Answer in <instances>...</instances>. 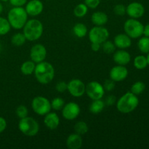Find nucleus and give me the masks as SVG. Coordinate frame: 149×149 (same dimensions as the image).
<instances>
[{"mask_svg":"<svg viewBox=\"0 0 149 149\" xmlns=\"http://www.w3.org/2000/svg\"><path fill=\"white\" fill-rule=\"evenodd\" d=\"M47 49L42 44H36L32 46L30 49V58L35 63L45 61L47 57Z\"/></svg>","mask_w":149,"mask_h":149,"instance_id":"f8f14e48","label":"nucleus"},{"mask_svg":"<svg viewBox=\"0 0 149 149\" xmlns=\"http://www.w3.org/2000/svg\"><path fill=\"white\" fill-rule=\"evenodd\" d=\"M146 58H147V61H148V65H149V52L148 53V56H147Z\"/></svg>","mask_w":149,"mask_h":149,"instance_id":"c03bdc74","label":"nucleus"},{"mask_svg":"<svg viewBox=\"0 0 149 149\" xmlns=\"http://www.w3.org/2000/svg\"><path fill=\"white\" fill-rule=\"evenodd\" d=\"M28 14L23 7H14L10 9L7 14V20L10 26L15 30L23 29L28 20Z\"/></svg>","mask_w":149,"mask_h":149,"instance_id":"7ed1b4c3","label":"nucleus"},{"mask_svg":"<svg viewBox=\"0 0 149 149\" xmlns=\"http://www.w3.org/2000/svg\"><path fill=\"white\" fill-rule=\"evenodd\" d=\"M126 13L130 18L138 19L143 15L145 13V8L141 3L134 1L128 4L126 7Z\"/></svg>","mask_w":149,"mask_h":149,"instance_id":"2eb2a0df","label":"nucleus"},{"mask_svg":"<svg viewBox=\"0 0 149 149\" xmlns=\"http://www.w3.org/2000/svg\"><path fill=\"white\" fill-rule=\"evenodd\" d=\"M31 109L36 114L45 116L51 111V103L44 96H36L31 101Z\"/></svg>","mask_w":149,"mask_h":149,"instance_id":"0eeeda50","label":"nucleus"},{"mask_svg":"<svg viewBox=\"0 0 149 149\" xmlns=\"http://www.w3.org/2000/svg\"><path fill=\"white\" fill-rule=\"evenodd\" d=\"M100 0H84V4L88 8L95 9L99 6Z\"/></svg>","mask_w":149,"mask_h":149,"instance_id":"e433bc0d","label":"nucleus"},{"mask_svg":"<svg viewBox=\"0 0 149 149\" xmlns=\"http://www.w3.org/2000/svg\"><path fill=\"white\" fill-rule=\"evenodd\" d=\"M138 47L143 53L149 52V37L144 36L141 37L138 42Z\"/></svg>","mask_w":149,"mask_h":149,"instance_id":"cd10ccee","label":"nucleus"},{"mask_svg":"<svg viewBox=\"0 0 149 149\" xmlns=\"http://www.w3.org/2000/svg\"><path fill=\"white\" fill-rule=\"evenodd\" d=\"M128 76V70L125 67V65H116L111 68L109 72V77L111 79L114 81L115 82L122 81Z\"/></svg>","mask_w":149,"mask_h":149,"instance_id":"ddd939ff","label":"nucleus"},{"mask_svg":"<svg viewBox=\"0 0 149 149\" xmlns=\"http://www.w3.org/2000/svg\"><path fill=\"white\" fill-rule=\"evenodd\" d=\"M1 1H4V2H7V1H8L9 0H0Z\"/></svg>","mask_w":149,"mask_h":149,"instance_id":"a18cd8bd","label":"nucleus"},{"mask_svg":"<svg viewBox=\"0 0 149 149\" xmlns=\"http://www.w3.org/2000/svg\"><path fill=\"white\" fill-rule=\"evenodd\" d=\"M106 106H113L116 103V98L113 95H109L106 97L104 100Z\"/></svg>","mask_w":149,"mask_h":149,"instance_id":"4c0bfd02","label":"nucleus"},{"mask_svg":"<svg viewBox=\"0 0 149 149\" xmlns=\"http://www.w3.org/2000/svg\"><path fill=\"white\" fill-rule=\"evenodd\" d=\"M44 116V124L48 129L54 130L58 127L60 125V118L56 113L49 111Z\"/></svg>","mask_w":149,"mask_h":149,"instance_id":"a211bd4d","label":"nucleus"},{"mask_svg":"<svg viewBox=\"0 0 149 149\" xmlns=\"http://www.w3.org/2000/svg\"><path fill=\"white\" fill-rule=\"evenodd\" d=\"M115 81H113L112 79H109L105 80V81L103 84V87L104 88L105 91L107 92H111L114 90L115 88Z\"/></svg>","mask_w":149,"mask_h":149,"instance_id":"f704fd0d","label":"nucleus"},{"mask_svg":"<svg viewBox=\"0 0 149 149\" xmlns=\"http://www.w3.org/2000/svg\"><path fill=\"white\" fill-rule=\"evenodd\" d=\"M116 46H115L113 42L109 41L107 39L103 43L101 44V49H103V52L106 54H111L113 53L116 50Z\"/></svg>","mask_w":149,"mask_h":149,"instance_id":"7c9ffc66","label":"nucleus"},{"mask_svg":"<svg viewBox=\"0 0 149 149\" xmlns=\"http://www.w3.org/2000/svg\"><path fill=\"white\" fill-rule=\"evenodd\" d=\"M3 9H4V7H3L2 4H1V3L0 2V15H1V13H2Z\"/></svg>","mask_w":149,"mask_h":149,"instance_id":"37998d69","label":"nucleus"},{"mask_svg":"<svg viewBox=\"0 0 149 149\" xmlns=\"http://www.w3.org/2000/svg\"><path fill=\"white\" fill-rule=\"evenodd\" d=\"M113 13L117 16H124L126 14V7L122 4H118L113 7Z\"/></svg>","mask_w":149,"mask_h":149,"instance_id":"72a5a7b5","label":"nucleus"},{"mask_svg":"<svg viewBox=\"0 0 149 149\" xmlns=\"http://www.w3.org/2000/svg\"><path fill=\"white\" fill-rule=\"evenodd\" d=\"M144 26L137 19L130 18L124 23V31L131 39H137L143 34Z\"/></svg>","mask_w":149,"mask_h":149,"instance_id":"423d86ee","label":"nucleus"},{"mask_svg":"<svg viewBox=\"0 0 149 149\" xmlns=\"http://www.w3.org/2000/svg\"><path fill=\"white\" fill-rule=\"evenodd\" d=\"M143 34L145 35V36H148V37H149V23L147 24L146 26H144Z\"/></svg>","mask_w":149,"mask_h":149,"instance_id":"79ce46f5","label":"nucleus"},{"mask_svg":"<svg viewBox=\"0 0 149 149\" xmlns=\"http://www.w3.org/2000/svg\"><path fill=\"white\" fill-rule=\"evenodd\" d=\"M61 111H62V116L64 119L68 121H72L79 116L81 109L77 103L69 102L64 105Z\"/></svg>","mask_w":149,"mask_h":149,"instance_id":"9b49d317","label":"nucleus"},{"mask_svg":"<svg viewBox=\"0 0 149 149\" xmlns=\"http://www.w3.org/2000/svg\"><path fill=\"white\" fill-rule=\"evenodd\" d=\"M25 10L28 15L31 17H36L43 11V3L40 0H31L26 4Z\"/></svg>","mask_w":149,"mask_h":149,"instance_id":"4468645a","label":"nucleus"},{"mask_svg":"<svg viewBox=\"0 0 149 149\" xmlns=\"http://www.w3.org/2000/svg\"><path fill=\"white\" fill-rule=\"evenodd\" d=\"M113 43L116 47L125 49L132 45V39L126 33H119L113 38Z\"/></svg>","mask_w":149,"mask_h":149,"instance_id":"f3484780","label":"nucleus"},{"mask_svg":"<svg viewBox=\"0 0 149 149\" xmlns=\"http://www.w3.org/2000/svg\"><path fill=\"white\" fill-rule=\"evenodd\" d=\"M55 90L60 93H63L67 91V83L65 81H58L55 85Z\"/></svg>","mask_w":149,"mask_h":149,"instance_id":"c9c22d12","label":"nucleus"},{"mask_svg":"<svg viewBox=\"0 0 149 149\" xmlns=\"http://www.w3.org/2000/svg\"><path fill=\"white\" fill-rule=\"evenodd\" d=\"M109 17L107 14L101 11H97L93 13L91 16V21L95 26H103L108 23Z\"/></svg>","mask_w":149,"mask_h":149,"instance_id":"aec40b11","label":"nucleus"},{"mask_svg":"<svg viewBox=\"0 0 149 149\" xmlns=\"http://www.w3.org/2000/svg\"><path fill=\"white\" fill-rule=\"evenodd\" d=\"M105 106H106V104L102 99L93 100L89 106V111L90 113L93 114H98L103 111Z\"/></svg>","mask_w":149,"mask_h":149,"instance_id":"412c9836","label":"nucleus"},{"mask_svg":"<svg viewBox=\"0 0 149 149\" xmlns=\"http://www.w3.org/2000/svg\"><path fill=\"white\" fill-rule=\"evenodd\" d=\"M44 31V26L42 22L36 18L28 20L23 28V33L26 40L34 42L38 40Z\"/></svg>","mask_w":149,"mask_h":149,"instance_id":"f03ea898","label":"nucleus"},{"mask_svg":"<svg viewBox=\"0 0 149 149\" xmlns=\"http://www.w3.org/2000/svg\"><path fill=\"white\" fill-rule=\"evenodd\" d=\"M74 132L79 134L80 135H84L89 130V127L87 124L84 121H79L75 124L74 127Z\"/></svg>","mask_w":149,"mask_h":149,"instance_id":"bb28decb","label":"nucleus"},{"mask_svg":"<svg viewBox=\"0 0 149 149\" xmlns=\"http://www.w3.org/2000/svg\"><path fill=\"white\" fill-rule=\"evenodd\" d=\"M11 29L10 23L7 18L0 16V36L7 34Z\"/></svg>","mask_w":149,"mask_h":149,"instance_id":"c85d7f7f","label":"nucleus"},{"mask_svg":"<svg viewBox=\"0 0 149 149\" xmlns=\"http://www.w3.org/2000/svg\"><path fill=\"white\" fill-rule=\"evenodd\" d=\"M18 129L20 132L26 136L33 137L39 132V125L36 119L28 116L23 119H20Z\"/></svg>","mask_w":149,"mask_h":149,"instance_id":"39448f33","label":"nucleus"},{"mask_svg":"<svg viewBox=\"0 0 149 149\" xmlns=\"http://www.w3.org/2000/svg\"><path fill=\"white\" fill-rule=\"evenodd\" d=\"M85 93L91 100L102 99L105 95L103 84L97 81H92L86 85Z\"/></svg>","mask_w":149,"mask_h":149,"instance_id":"1a4fd4ad","label":"nucleus"},{"mask_svg":"<svg viewBox=\"0 0 149 149\" xmlns=\"http://www.w3.org/2000/svg\"><path fill=\"white\" fill-rule=\"evenodd\" d=\"M85 89L84 83L79 79H73L67 83V91L73 97H82L85 94Z\"/></svg>","mask_w":149,"mask_h":149,"instance_id":"9d476101","label":"nucleus"},{"mask_svg":"<svg viewBox=\"0 0 149 149\" xmlns=\"http://www.w3.org/2000/svg\"><path fill=\"white\" fill-rule=\"evenodd\" d=\"M33 74L38 82L42 84H47L55 77V68L50 63L45 61L36 64Z\"/></svg>","mask_w":149,"mask_h":149,"instance_id":"f257e3e1","label":"nucleus"},{"mask_svg":"<svg viewBox=\"0 0 149 149\" xmlns=\"http://www.w3.org/2000/svg\"><path fill=\"white\" fill-rule=\"evenodd\" d=\"M88 38L91 43L102 44L109 38V31L103 26H95L88 32Z\"/></svg>","mask_w":149,"mask_h":149,"instance_id":"6e6552de","label":"nucleus"},{"mask_svg":"<svg viewBox=\"0 0 149 149\" xmlns=\"http://www.w3.org/2000/svg\"><path fill=\"white\" fill-rule=\"evenodd\" d=\"M7 127V121L4 118L0 116V134L2 133L4 130H6Z\"/></svg>","mask_w":149,"mask_h":149,"instance_id":"ea45409f","label":"nucleus"},{"mask_svg":"<svg viewBox=\"0 0 149 149\" xmlns=\"http://www.w3.org/2000/svg\"><path fill=\"white\" fill-rule=\"evenodd\" d=\"M116 109L122 113H129L135 111L139 104V99L131 92L124 94L116 101Z\"/></svg>","mask_w":149,"mask_h":149,"instance_id":"20e7f679","label":"nucleus"},{"mask_svg":"<svg viewBox=\"0 0 149 149\" xmlns=\"http://www.w3.org/2000/svg\"><path fill=\"white\" fill-rule=\"evenodd\" d=\"M73 33L77 38H79V39L84 38L88 33L87 26L81 23H77L73 27Z\"/></svg>","mask_w":149,"mask_h":149,"instance_id":"5701e85b","label":"nucleus"},{"mask_svg":"<svg viewBox=\"0 0 149 149\" xmlns=\"http://www.w3.org/2000/svg\"><path fill=\"white\" fill-rule=\"evenodd\" d=\"M26 38L24 36L23 33H16L12 36L11 38V43L15 47H21L26 43Z\"/></svg>","mask_w":149,"mask_h":149,"instance_id":"393cba45","label":"nucleus"},{"mask_svg":"<svg viewBox=\"0 0 149 149\" xmlns=\"http://www.w3.org/2000/svg\"><path fill=\"white\" fill-rule=\"evenodd\" d=\"M13 7H23L27 3V0H9Z\"/></svg>","mask_w":149,"mask_h":149,"instance_id":"58836bf2","label":"nucleus"},{"mask_svg":"<svg viewBox=\"0 0 149 149\" xmlns=\"http://www.w3.org/2000/svg\"><path fill=\"white\" fill-rule=\"evenodd\" d=\"M35 68H36V63L33 61H26L22 63L20 66V71L23 75L30 76L33 74Z\"/></svg>","mask_w":149,"mask_h":149,"instance_id":"4be33fe9","label":"nucleus"},{"mask_svg":"<svg viewBox=\"0 0 149 149\" xmlns=\"http://www.w3.org/2000/svg\"><path fill=\"white\" fill-rule=\"evenodd\" d=\"M91 49L94 52H98L101 49V44L91 43Z\"/></svg>","mask_w":149,"mask_h":149,"instance_id":"a19ab883","label":"nucleus"},{"mask_svg":"<svg viewBox=\"0 0 149 149\" xmlns=\"http://www.w3.org/2000/svg\"><path fill=\"white\" fill-rule=\"evenodd\" d=\"M15 113L19 119H23V118L28 116L29 110H28L27 107L26 106H24V105H20V106H18L16 108Z\"/></svg>","mask_w":149,"mask_h":149,"instance_id":"473e14b6","label":"nucleus"},{"mask_svg":"<svg viewBox=\"0 0 149 149\" xmlns=\"http://www.w3.org/2000/svg\"><path fill=\"white\" fill-rule=\"evenodd\" d=\"M113 61L116 65H126L130 62L131 55L127 51L119 49V50H115L113 52Z\"/></svg>","mask_w":149,"mask_h":149,"instance_id":"dca6fc26","label":"nucleus"},{"mask_svg":"<svg viewBox=\"0 0 149 149\" xmlns=\"http://www.w3.org/2000/svg\"><path fill=\"white\" fill-rule=\"evenodd\" d=\"M145 89L146 84L143 81H138L132 84L130 89V92L135 94V95H141V93H143Z\"/></svg>","mask_w":149,"mask_h":149,"instance_id":"c756f323","label":"nucleus"},{"mask_svg":"<svg viewBox=\"0 0 149 149\" xmlns=\"http://www.w3.org/2000/svg\"><path fill=\"white\" fill-rule=\"evenodd\" d=\"M88 7L84 3H81V4H77L74 10V14L76 17H84L88 13Z\"/></svg>","mask_w":149,"mask_h":149,"instance_id":"a878e982","label":"nucleus"},{"mask_svg":"<svg viewBox=\"0 0 149 149\" xmlns=\"http://www.w3.org/2000/svg\"><path fill=\"white\" fill-rule=\"evenodd\" d=\"M65 143L67 148L69 149H79L82 146L83 141L81 135L74 132L68 135Z\"/></svg>","mask_w":149,"mask_h":149,"instance_id":"6ab92c4d","label":"nucleus"},{"mask_svg":"<svg viewBox=\"0 0 149 149\" xmlns=\"http://www.w3.org/2000/svg\"><path fill=\"white\" fill-rule=\"evenodd\" d=\"M134 66L138 70H143L146 68L148 65L147 58L144 55H138L134 59Z\"/></svg>","mask_w":149,"mask_h":149,"instance_id":"b1692460","label":"nucleus"},{"mask_svg":"<svg viewBox=\"0 0 149 149\" xmlns=\"http://www.w3.org/2000/svg\"><path fill=\"white\" fill-rule=\"evenodd\" d=\"M51 103V108L55 111L62 110L63 107L65 105V101L61 97H55L52 100Z\"/></svg>","mask_w":149,"mask_h":149,"instance_id":"2f4dec72","label":"nucleus"}]
</instances>
